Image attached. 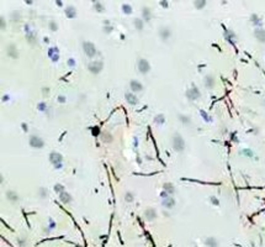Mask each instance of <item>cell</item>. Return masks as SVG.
Returning <instances> with one entry per match:
<instances>
[{
    "label": "cell",
    "mask_w": 265,
    "mask_h": 247,
    "mask_svg": "<svg viewBox=\"0 0 265 247\" xmlns=\"http://www.w3.org/2000/svg\"><path fill=\"white\" fill-rule=\"evenodd\" d=\"M173 147L176 152H183L185 148V141L180 134H175L173 136Z\"/></svg>",
    "instance_id": "6da1fadb"
},
{
    "label": "cell",
    "mask_w": 265,
    "mask_h": 247,
    "mask_svg": "<svg viewBox=\"0 0 265 247\" xmlns=\"http://www.w3.org/2000/svg\"><path fill=\"white\" fill-rule=\"evenodd\" d=\"M137 67H138L139 73H142V74H147V73H149V71H151V64H149V62H148L147 59H144V58H139V59H138Z\"/></svg>",
    "instance_id": "7a4b0ae2"
},
{
    "label": "cell",
    "mask_w": 265,
    "mask_h": 247,
    "mask_svg": "<svg viewBox=\"0 0 265 247\" xmlns=\"http://www.w3.org/2000/svg\"><path fill=\"white\" fill-rule=\"evenodd\" d=\"M83 48H84V52L88 57H94L96 54V47L94 43L91 42H83Z\"/></svg>",
    "instance_id": "3957f363"
},
{
    "label": "cell",
    "mask_w": 265,
    "mask_h": 247,
    "mask_svg": "<svg viewBox=\"0 0 265 247\" xmlns=\"http://www.w3.org/2000/svg\"><path fill=\"white\" fill-rule=\"evenodd\" d=\"M30 146L33 147V148H43V146H45V141L41 139L40 136L32 135V136L30 137Z\"/></svg>",
    "instance_id": "277c9868"
},
{
    "label": "cell",
    "mask_w": 265,
    "mask_h": 247,
    "mask_svg": "<svg viewBox=\"0 0 265 247\" xmlns=\"http://www.w3.org/2000/svg\"><path fill=\"white\" fill-rule=\"evenodd\" d=\"M102 66H104V64H102V62H101V61H93V62H90V63H89L88 68H89V71L91 72V73L97 74V73H100V72H101Z\"/></svg>",
    "instance_id": "5b68a950"
},
{
    "label": "cell",
    "mask_w": 265,
    "mask_h": 247,
    "mask_svg": "<svg viewBox=\"0 0 265 247\" xmlns=\"http://www.w3.org/2000/svg\"><path fill=\"white\" fill-rule=\"evenodd\" d=\"M50 161L54 164L55 167H60V163L63 161V157H62L60 153H57V152H52L50 155Z\"/></svg>",
    "instance_id": "8992f818"
},
{
    "label": "cell",
    "mask_w": 265,
    "mask_h": 247,
    "mask_svg": "<svg viewBox=\"0 0 265 247\" xmlns=\"http://www.w3.org/2000/svg\"><path fill=\"white\" fill-rule=\"evenodd\" d=\"M130 89L132 90V93H138V92H142L143 90V84L141 82H138L136 79H132L130 82Z\"/></svg>",
    "instance_id": "52a82bcc"
},
{
    "label": "cell",
    "mask_w": 265,
    "mask_h": 247,
    "mask_svg": "<svg viewBox=\"0 0 265 247\" xmlns=\"http://www.w3.org/2000/svg\"><path fill=\"white\" fill-rule=\"evenodd\" d=\"M200 92H199V89L195 87V85H192V88L191 89H189V90L186 92V97L189 98L190 100H195V99H197V98H200Z\"/></svg>",
    "instance_id": "ba28073f"
},
{
    "label": "cell",
    "mask_w": 265,
    "mask_h": 247,
    "mask_svg": "<svg viewBox=\"0 0 265 247\" xmlns=\"http://www.w3.org/2000/svg\"><path fill=\"white\" fill-rule=\"evenodd\" d=\"M170 35H171V31H170V29H169L168 26H163V27H160V30H159V36H160V38H162L163 41L169 40Z\"/></svg>",
    "instance_id": "9c48e42d"
},
{
    "label": "cell",
    "mask_w": 265,
    "mask_h": 247,
    "mask_svg": "<svg viewBox=\"0 0 265 247\" xmlns=\"http://www.w3.org/2000/svg\"><path fill=\"white\" fill-rule=\"evenodd\" d=\"M144 216H145V219H147L148 221H153V220H156V219H157V211L153 208H148L147 210L144 211Z\"/></svg>",
    "instance_id": "30bf717a"
},
{
    "label": "cell",
    "mask_w": 265,
    "mask_h": 247,
    "mask_svg": "<svg viewBox=\"0 0 265 247\" xmlns=\"http://www.w3.org/2000/svg\"><path fill=\"white\" fill-rule=\"evenodd\" d=\"M6 50H8L6 52H8L9 57H11V58H17L19 57V52H17V48H16L15 45H9Z\"/></svg>",
    "instance_id": "8fae6325"
},
{
    "label": "cell",
    "mask_w": 265,
    "mask_h": 247,
    "mask_svg": "<svg viewBox=\"0 0 265 247\" xmlns=\"http://www.w3.org/2000/svg\"><path fill=\"white\" fill-rule=\"evenodd\" d=\"M6 198H8V200H9V202H11V203H16V202H19V200H20V196H19V194L16 193V191H14V190H9V191H6Z\"/></svg>",
    "instance_id": "7c38bea8"
},
{
    "label": "cell",
    "mask_w": 265,
    "mask_h": 247,
    "mask_svg": "<svg viewBox=\"0 0 265 247\" xmlns=\"http://www.w3.org/2000/svg\"><path fill=\"white\" fill-rule=\"evenodd\" d=\"M125 97H126V100L130 103V104H132V105H136V104H138V99H137V97L133 94V93H131V92H127L126 94H125Z\"/></svg>",
    "instance_id": "4fadbf2b"
},
{
    "label": "cell",
    "mask_w": 265,
    "mask_h": 247,
    "mask_svg": "<svg viewBox=\"0 0 265 247\" xmlns=\"http://www.w3.org/2000/svg\"><path fill=\"white\" fill-rule=\"evenodd\" d=\"M163 205L165 208L168 209H171L174 205H175V200H174V198H170V196H166V198H163Z\"/></svg>",
    "instance_id": "5bb4252c"
},
{
    "label": "cell",
    "mask_w": 265,
    "mask_h": 247,
    "mask_svg": "<svg viewBox=\"0 0 265 247\" xmlns=\"http://www.w3.org/2000/svg\"><path fill=\"white\" fill-rule=\"evenodd\" d=\"M66 15L68 17H75L76 16V10L73 5H68L67 9H66Z\"/></svg>",
    "instance_id": "9a60e30c"
},
{
    "label": "cell",
    "mask_w": 265,
    "mask_h": 247,
    "mask_svg": "<svg viewBox=\"0 0 265 247\" xmlns=\"http://www.w3.org/2000/svg\"><path fill=\"white\" fill-rule=\"evenodd\" d=\"M59 200H60L62 203L67 204V203H71V202H72V198H71V195L67 193V191H63V193H60V194H59Z\"/></svg>",
    "instance_id": "2e32d148"
},
{
    "label": "cell",
    "mask_w": 265,
    "mask_h": 247,
    "mask_svg": "<svg viewBox=\"0 0 265 247\" xmlns=\"http://www.w3.org/2000/svg\"><path fill=\"white\" fill-rule=\"evenodd\" d=\"M142 15H143V21H149L151 20V10L149 8H143L142 9Z\"/></svg>",
    "instance_id": "e0dca14e"
},
{
    "label": "cell",
    "mask_w": 265,
    "mask_h": 247,
    "mask_svg": "<svg viewBox=\"0 0 265 247\" xmlns=\"http://www.w3.org/2000/svg\"><path fill=\"white\" fill-rule=\"evenodd\" d=\"M164 190H165V193H170V194H173L174 191H175V188H174V185H173L171 183H165V184H164Z\"/></svg>",
    "instance_id": "ac0fdd59"
},
{
    "label": "cell",
    "mask_w": 265,
    "mask_h": 247,
    "mask_svg": "<svg viewBox=\"0 0 265 247\" xmlns=\"http://www.w3.org/2000/svg\"><path fill=\"white\" fill-rule=\"evenodd\" d=\"M154 122H156V124H159V125H162V124L165 122V116H164L163 114L157 115L156 118H154Z\"/></svg>",
    "instance_id": "d6986e66"
},
{
    "label": "cell",
    "mask_w": 265,
    "mask_h": 247,
    "mask_svg": "<svg viewBox=\"0 0 265 247\" xmlns=\"http://www.w3.org/2000/svg\"><path fill=\"white\" fill-rule=\"evenodd\" d=\"M133 24H135V26L137 27V30H138V31H142V30H143V24H144L143 20H141V19H136Z\"/></svg>",
    "instance_id": "ffe728a7"
},
{
    "label": "cell",
    "mask_w": 265,
    "mask_h": 247,
    "mask_svg": "<svg viewBox=\"0 0 265 247\" xmlns=\"http://www.w3.org/2000/svg\"><path fill=\"white\" fill-rule=\"evenodd\" d=\"M135 199V194L132 193V191H126V194H125V200H126L127 203H131L133 202Z\"/></svg>",
    "instance_id": "44dd1931"
},
{
    "label": "cell",
    "mask_w": 265,
    "mask_h": 247,
    "mask_svg": "<svg viewBox=\"0 0 265 247\" xmlns=\"http://www.w3.org/2000/svg\"><path fill=\"white\" fill-rule=\"evenodd\" d=\"M206 245L208 247H217V241H216L213 237H210V238L206 240Z\"/></svg>",
    "instance_id": "7402d4cb"
},
{
    "label": "cell",
    "mask_w": 265,
    "mask_h": 247,
    "mask_svg": "<svg viewBox=\"0 0 265 247\" xmlns=\"http://www.w3.org/2000/svg\"><path fill=\"white\" fill-rule=\"evenodd\" d=\"M205 83H206V87L212 88V85L215 83V79L211 77V75H208V77H206V79H205Z\"/></svg>",
    "instance_id": "603a6c76"
},
{
    "label": "cell",
    "mask_w": 265,
    "mask_h": 247,
    "mask_svg": "<svg viewBox=\"0 0 265 247\" xmlns=\"http://www.w3.org/2000/svg\"><path fill=\"white\" fill-rule=\"evenodd\" d=\"M122 11L125 14H131L132 12V6L130 4H122Z\"/></svg>",
    "instance_id": "cb8c5ba5"
},
{
    "label": "cell",
    "mask_w": 265,
    "mask_h": 247,
    "mask_svg": "<svg viewBox=\"0 0 265 247\" xmlns=\"http://www.w3.org/2000/svg\"><path fill=\"white\" fill-rule=\"evenodd\" d=\"M111 139H112V136H111L109 132H104V134L101 135V140H102L104 142H110Z\"/></svg>",
    "instance_id": "d4e9b609"
},
{
    "label": "cell",
    "mask_w": 265,
    "mask_h": 247,
    "mask_svg": "<svg viewBox=\"0 0 265 247\" xmlns=\"http://www.w3.org/2000/svg\"><path fill=\"white\" fill-rule=\"evenodd\" d=\"M54 190H55V191H58L59 194H60V193H63V191H66L64 188H63V185H60V184H55V185H54Z\"/></svg>",
    "instance_id": "484cf974"
},
{
    "label": "cell",
    "mask_w": 265,
    "mask_h": 247,
    "mask_svg": "<svg viewBox=\"0 0 265 247\" xmlns=\"http://www.w3.org/2000/svg\"><path fill=\"white\" fill-rule=\"evenodd\" d=\"M179 118H180V120L183 121L184 124H190V119H189V116H185V115H179Z\"/></svg>",
    "instance_id": "4316f807"
},
{
    "label": "cell",
    "mask_w": 265,
    "mask_h": 247,
    "mask_svg": "<svg viewBox=\"0 0 265 247\" xmlns=\"http://www.w3.org/2000/svg\"><path fill=\"white\" fill-rule=\"evenodd\" d=\"M94 6H95V9H97V11H104V10H105V8H104V5L101 3H95Z\"/></svg>",
    "instance_id": "83f0119b"
},
{
    "label": "cell",
    "mask_w": 265,
    "mask_h": 247,
    "mask_svg": "<svg viewBox=\"0 0 265 247\" xmlns=\"http://www.w3.org/2000/svg\"><path fill=\"white\" fill-rule=\"evenodd\" d=\"M50 29H51V31H55V30L58 29V25L55 24L54 21H51L50 22Z\"/></svg>",
    "instance_id": "f1b7e54d"
},
{
    "label": "cell",
    "mask_w": 265,
    "mask_h": 247,
    "mask_svg": "<svg viewBox=\"0 0 265 247\" xmlns=\"http://www.w3.org/2000/svg\"><path fill=\"white\" fill-rule=\"evenodd\" d=\"M46 108H47L46 103H40V104H38V109H40V110H45Z\"/></svg>",
    "instance_id": "f546056e"
},
{
    "label": "cell",
    "mask_w": 265,
    "mask_h": 247,
    "mask_svg": "<svg viewBox=\"0 0 265 247\" xmlns=\"http://www.w3.org/2000/svg\"><path fill=\"white\" fill-rule=\"evenodd\" d=\"M205 4H206V3H204V1H202V3H197V1H195V5H196L197 8H201V6H204Z\"/></svg>",
    "instance_id": "4dcf8cb0"
},
{
    "label": "cell",
    "mask_w": 265,
    "mask_h": 247,
    "mask_svg": "<svg viewBox=\"0 0 265 247\" xmlns=\"http://www.w3.org/2000/svg\"><path fill=\"white\" fill-rule=\"evenodd\" d=\"M58 100H59V103H64L66 101V98L63 97V95H60V97L58 98Z\"/></svg>",
    "instance_id": "1f68e13d"
},
{
    "label": "cell",
    "mask_w": 265,
    "mask_h": 247,
    "mask_svg": "<svg viewBox=\"0 0 265 247\" xmlns=\"http://www.w3.org/2000/svg\"><path fill=\"white\" fill-rule=\"evenodd\" d=\"M74 64V61H73V58H71L69 59V66H73Z\"/></svg>",
    "instance_id": "d6a6232c"
},
{
    "label": "cell",
    "mask_w": 265,
    "mask_h": 247,
    "mask_svg": "<svg viewBox=\"0 0 265 247\" xmlns=\"http://www.w3.org/2000/svg\"><path fill=\"white\" fill-rule=\"evenodd\" d=\"M22 127H24V131H27V126H26V124H22Z\"/></svg>",
    "instance_id": "836d02e7"
}]
</instances>
